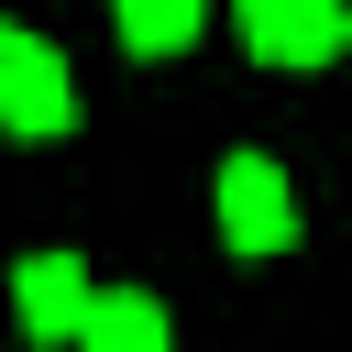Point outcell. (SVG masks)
<instances>
[{"instance_id":"6da1fadb","label":"cell","mask_w":352,"mask_h":352,"mask_svg":"<svg viewBox=\"0 0 352 352\" xmlns=\"http://www.w3.org/2000/svg\"><path fill=\"white\" fill-rule=\"evenodd\" d=\"M220 242H231L242 264H275V253L297 242V187H286L275 154H231V165H220Z\"/></svg>"},{"instance_id":"7a4b0ae2","label":"cell","mask_w":352,"mask_h":352,"mask_svg":"<svg viewBox=\"0 0 352 352\" xmlns=\"http://www.w3.org/2000/svg\"><path fill=\"white\" fill-rule=\"evenodd\" d=\"M0 121H11V132H33V143H55V132L77 121L66 55H55L44 33H22V22H0Z\"/></svg>"},{"instance_id":"3957f363","label":"cell","mask_w":352,"mask_h":352,"mask_svg":"<svg viewBox=\"0 0 352 352\" xmlns=\"http://www.w3.org/2000/svg\"><path fill=\"white\" fill-rule=\"evenodd\" d=\"M231 11H242V44L264 66H330L341 22H352V0H231Z\"/></svg>"},{"instance_id":"277c9868","label":"cell","mask_w":352,"mask_h":352,"mask_svg":"<svg viewBox=\"0 0 352 352\" xmlns=\"http://www.w3.org/2000/svg\"><path fill=\"white\" fill-rule=\"evenodd\" d=\"M11 297H22V330H33L44 352H66L99 286H88V264H77V253H22V286H11Z\"/></svg>"},{"instance_id":"5b68a950","label":"cell","mask_w":352,"mask_h":352,"mask_svg":"<svg viewBox=\"0 0 352 352\" xmlns=\"http://www.w3.org/2000/svg\"><path fill=\"white\" fill-rule=\"evenodd\" d=\"M66 352H176V330H165V308H154L143 286H99Z\"/></svg>"},{"instance_id":"8992f818","label":"cell","mask_w":352,"mask_h":352,"mask_svg":"<svg viewBox=\"0 0 352 352\" xmlns=\"http://www.w3.org/2000/svg\"><path fill=\"white\" fill-rule=\"evenodd\" d=\"M110 22H121L132 55H187L198 22H209V0H110Z\"/></svg>"},{"instance_id":"52a82bcc","label":"cell","mask_w":352,"mask_h":352,"mask_svg":"<svg viewBox=\"0 0 352 352\" xmlns=\"http://www.w3.org/2000/svg\"><path fill=\"white\" fill-rule=\"evenodd\" d=\"M341 55H352V22H341Z\"/></svg>"}]
</instances>
